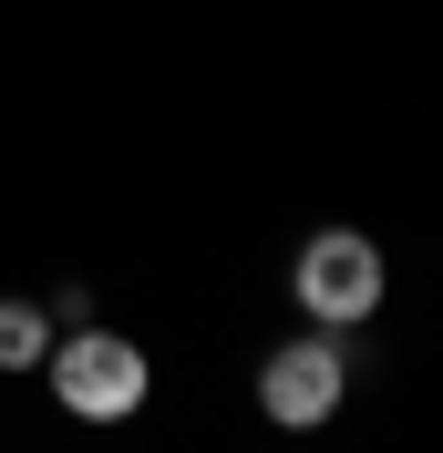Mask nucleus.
Returning a JSON list of instances; mask_svg holds the SVG:
<instances>
[{"instance_id": "1", "label": "nucleus", "mask_w": 443, "mask_h": 453, "mask_svg": "<svg viewBox=\"0 0 443 453\" xmlns=\"http://www.w3.org/2000/svg\"><path fill=\"white\" fill-rule=\"evenodd\" d=\"M42 371H52V402L73 412V423H135L144 402H155V361H144L124 330H52V350H42Z\"/></svg>"}, {"instance_id": "2", "label": "nucleus", "mask_w": 443, "mask_h": 453, "mask_svg": "<svg viewBox=\"0 0 443 453\" xmlns=\"http://www.w3.org/2000/svg\"><path fill=\"white\" fill-rule=\"evenodd\" d=\"M289 299H299L309 330H361V319H382V299H392L382 237H361V226H320V237H299V257H289Z\"/></svg>"}, {"instance_id": "3", "label": "nucleus", "mask_w": 443, "mask_h": 453, "mask_svg": "<svg viewBox=\"0 0 443 453\" xmlns=\"http://www.w3.org/2000/svg\"><path fill=\"white\" fill-rule=\"evenodd\" d=\"M351 402V350H340V330H299L278 340L268 361H258V412H268V433H320Z\"/></svg>"}, {"instance_id": "4", "label": "nucleus", "mask_w": 443, "mask_h": 453, "mask_svg": "<svg viewBox=\"0 0 443 453\" xmlns=\"http://www.w3.org/2000/svg\"><path fill=\"white\" fill-rule=\"evenodd\" d=\"M52 350V310L42 299H0V371H42Z\"/></svg>"}, {"instance_id": "5", "label": "nucleus", "mask_w": 443, "mask_h": 453, "mask_svg": "<svg viewBox=\"0 0 443 453\" xmlns=\"http://www.w3.org/2000/svg\"><path fill=\"white\" fill-rule=\"evenodd\" d=\"M42 310H52V330H83V319H93V288H52Z\"/></svg>"}]
</instances>
